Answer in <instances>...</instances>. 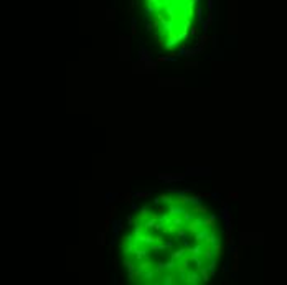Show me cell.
I'll return each mask as SVG.
<instances>
[{
	"label": "cell",
	"instance_id": "5",
	"mask_svg": "<svg viewBox=\"0 0 287 285\" xmlns=\"http://www.w3.org/2000/svg\"><path fill=\"white\" fill-rule=\"evenodd\" d=\"M131 208H132V209H134V211H139V206H137V204H135V203H132V204H131Z\"/></svg>",
	"mask_w": 287,
	"mask_h": 285
},
{
	"label": "cell",
	"instance_id": "1",
	"mask_svg": "<svg viewBox=\"0 0 287 285\" xmlns=\"http://www.w3.org/2000/svg\"><path fill=\"white\" fill-rule=\"evenodd\" d=\"M200 0H145V28L157 30L160 43L167 50L188 36L193 18H198Z\"/></svg>",
	"mask_w": 287,
	"mask_h": 285
},
{
	"label": "cell",
	"instance_id": "4",
	"mask_svg": "<svg viewBox=\"0 0 287 285\" xmlns=\"http://www.w3.org/2000/svg\"><path fill=\"white\" fill-rule=\"evenodd\" d=\"M147 196H150V193H147V191H139V193H135V198H147Z\"/></svg>",
	"mask_w": 287,
	"mask_h": 285
},
{
	"label": "cell",
	"instance_id": "3",
	"mask_svg": "<svg viewBox=\"0 0 287 285\" xmlns=\"http://www.w3.org/2000/svg\"><path fill=\"white\" fill-rule=\"evenodd\" d=\"M139 53H140V58H142V61H147V59H149V51H147V50H144V48H140V50H139Z\"/></svg>",
	"mask_w": 287,
	"mask_h": 285
},
{
	"label": "cell",
	"instance_id": "2",
	"mask_svg": "<svg viewBox=\"0 0 287 285\" xmlns=\"http://www.w3.org/2000/svg\"><path fill=\"white\" fill-rule=\"evenodd\" d=\"M121 224H122V223L119 221V219H114V221H112V232H114V236H116V237L119 236V232H121V229H122Z\"/></svg>",
	"mask_w": 287,
	"mask_h": 285
}]
</instances>
